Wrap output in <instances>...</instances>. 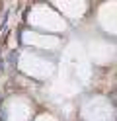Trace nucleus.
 Wrapping results in <instances>:
<instances>
[{
    "label": "nucleus",
    "instance_id": "f257e3e1",
    "mask_svg": "<svg viewBox=\"0 0 117 121\" xmlns=\"http://www.w3.org/2000/svg\"><path fill=\"white\" fill-rule=\"evenodd\" d=\"M18 57H20V55H18V51H12L10 55H8V63H12V65H14V63H18Z\"/></svg>",
    "mask_w": 117,
    "mask_h": 121
},
{
    "label": "nucleus",
    "instance_id": "f03ea898",
    "mask_svg": "<svg viewBox=\"0 0 117 121\" xmlns=\"http://www.w3.org/2000/svg\"><path fill=\"white\" fill-rule=\"evenodd\" d=\"M0 119H2V121H6V113H4V109H0Z\"/></svg>",
    "mask_w": 117,
    "mask_h": 121
}]
</instances>
